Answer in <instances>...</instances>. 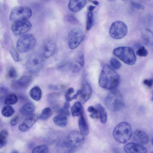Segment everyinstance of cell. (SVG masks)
<instances>
[{
	"label": "cell",
	"mask_w": 153,
	"mask_h": 153,
	"mask_svg": "<svg viewBox=\"0 0 153 153\" xmlns=\"http://www.w3.org/2000/svg\"><path fill=\"white\" fill-rule=\"evenodd\" d=\"M120 81V76L115 70L107 64L104 65L99 79L100 86L105 89H113L118 86Z\"/></svg>",
	"instance_id": "cell-1"
},
{
	"label": "cell",
	"mask_w": 153,
	"mask_h": 153,
	"mask_svg": "<svg viewBox=\"0 0 153 153\" xmlns=\"http://www.w3.org/2000/svg\"><path fill=\"white\" fill-rule=\"evenodd\" d=\"M113 135L114 139L118 143H126L130 140L132 135L130 125L126 122L119 123L114 128Z\"/></svg>",
	"instance_id": "cell-2"
},
{
	"label": "cell",
	"mask_w": 153,
	"mask_h": 153,
	"mask_svg": "<svg viewBox=\"0 0 153 153\" xmlns=\"http://www.w3.org/2000/svg\"><path fill=\"white\" fill-rule=\"evenodd\" d=\"M113 53L116 57L128 65H133L136 62V57L133 49L128 46L116 48L113 51Z\"/></svg>",
	"instance_id": "cell-3"
},
{
	"label": "cell",
	"mask_w": 153,
	"mask_h": 153,
	"mask_svg": "<svg viewBox=\"0 0 153 153\" xmlns=\"http://www.w3.org/2000/svg\"><path fill=\"white\" fill-rule=\"evenodd\" d=\"M104 103L108 109L112 112L118 111L124 106L121 95L117 91H113L109 94L105 99Z\"/></svg>",
	"instance_id": "cell-4"
},
{
	"label": "cell",
	"mask_w": 153,
	"mask_h": 153,
	"mask_svg": "<svg viewBox=\"0 0 153 153\" xmlns=\"http://www.w3.org/2000/svg\"><path fill=\"white\" fill-rule=\"evenodd\" d=\"M45 58L42 54L38 52L32 53L26 62V67L28 71L32 74L39 72L45 64Z\"/></svg>",
	"instance_id": "cell-5"
},
{
	"label": "cell",
	"mask_w": 153,
	"mask_h": 153,
	"mask_svg": "<svg viewBox=\"0 0 153 153\" xmlns=\"http://www.w3.org/2000/svg\"><path fill=\"white\" fill-rule=\"evenodd\" d=\"M36 39L34 36L31 34H25L21 36L18 40L16 47L21 53L28 52L35 46Z\"/></svg>",
	"instance_id": "cell-6"
},
{
	"label": "cell",
	"mask_w": 153,
	"mask_h": 153,
	"mask_svg": "<svg viewBox=\"0 0 153 153\" xmlns=\"http://www.w3.org/2000/svg\"><path fill=\"white\" fill-rule=\"evenodd\" d=\"M32 14L31 9L25 6H19L14 8L11 11L9 19L14 22L21 20H27Z\"/></svg>",
	"instance_id": "cell-7"
},
{
	"label": "cell",
	"mask_w": 153,
	"mask_h": 153,
	"mask_svg": "<svg viewBox=\"0 0 153 153\" xmlns=\"http://www.w3.org/2000/svg\"><path fill=\"white\" fill-rule=\"evenodd\" d=\"M128 31V27L123 22L117 21L113 22L109 29L111 36L114 39H119L124 37Z\"/></svg>",
	"instance_id": "cell-8"
},
{
	"label": "cell",
	"mask_w": 153,
	"mask_h": 153,
	"mask_svg": "<svg viewBox=\"0 0 153 153\" xmlns=\"http://www.w3.org/2000/svg\"><path fill=\"white\" fill-rule=\"evenodd\" d=\"M84 34L82 30L76 27L72 29L68 33V43L69 48L74 50L77 48L83 41Z\"/></svg>",
	"instance_id": "cell-9"
},
{
	"label": "cell",
	"mask_w": 153,
	"mask_h": 153,
	"mask_svg": "<svg viewBox=\"0 0 153 153\" xmlns=\"http://www.w3.org/2000/svg\"><path fill=\"white\" fill-rule=\"evenodd\" d=\"M85 140L84 135L80 132L73 131L68 134L66 141L71 148H74L81 146Z\"/></svg>",
	"instance_id": "cell-10"
},
{
	"label": "cell",
	"mask_w": 153,
	"mask_h": 153,
	"mask_svg": "<svg viewBox=\"0 0 153 153\" xmlns=\"http://www.w3.org/2000/svg\"><path fill=\"white\" fill-rule=\"evenodd\" d=\"M32 27L31 23L28 20H23L14 22L11 26L13 33L15 36H22L29 31Z\"/></svg>",
	"instance_id": "cell-11"
},
{
	"label": "cell",
	"mask_w": 153,
	"mask_h": 153,
	"mask_svg": "<svg viewBox=\"0 0 153 153\" xmlns=\"http://www.w3.org/2000/svg\"><path fill=\"white\" fill-rule=\"evenodd\" d=\"M32 80V77L30 76H23L18 80L12 82V88L16 90L25 88L30 84Z\"/></svg>",
	"instance_id": "cell-12"
},
{
	"label": "cell",
	"mask_w": 153,
	"mask_h": 153,
	"mask_svg": "<svg viewBox=\"0 0 153 153\" xmlns=\"http://www.w3.org/2000/svg\"><path fill=\"white\" fill-rule=\"evenodd\" d=\"M38 116L36 114H32L28 116L19 126V129L22 132L29 130L36 122Z\"/></svg>",
	"instance_id": "cell-13"
},
{
	"label": "cell",
	"mask_w": 153,
	"mask_h": 153,
	"mask_svg": "<svg viewBox=\"0 0 153 153\" xmlns=\"http://www.w3.org/2000/svg\"><path fill=\"white\" fill-rule=\"evenodd\" d=\"M124 149L126 153H146V148L141 144L131 142L126 144Z\"/></svg>",
	"instance_id": "cell-14"
},
{
	"label": "cell",
	"mask_w": 153,
	"mask_h": 153,
	"mask_svg": "<svg viewBox=\"0 0 153 153\" xmlns=\"http://www.w3.org/2000/svg\"><path fill=\"white\" fill-rule=\"evenodd\" d=\"M132 136L133 140L140 144H146L149 142V138L148 135L142 130H136L133 133Z\"/></svg>",
	"instance_id": "cell-15"
},
{
	"label": "cell",
	"mask_w": 153,
	"mask_h": 153,
	"mask_svg": "<svg viewBox=\"0 0 153 153\" xmlns=\"http://www.w3.org/2000/svg\"><path fill=\"white\" fill-rule=\"evenodd\" d=\"M55 50L54 43L51 40H48L44 45L42 54L45 58L50 57L53 55Z\"/></svg>",
	"instance_id": "cell-16"
},
{
	"label": "cell",
	"mask_w": 153,
	"mask_h": 153,
	"mask_svg": "<svg viewBox=\"0 0 153 153\" xmlns=\"http://www.w3.org/2000/svg\"><path fill=\"white\" fill-rule=\"evenodd\" d=\"M81 90V101L82 104H84L90 98L92 94V90L88 83L84 81L82 83Z\"/></svg>",
	"instance_id": "cell-17"
},
{
	"label": "cell",
	"mask_w": 153,
	"mask_h": 153,
	"mask_svg": "<svg viewBox=\"0 0 153 153\" xmlns=\"http://www.w3.org/2000/svg\"><path fill=\"white\" fill-rule=\"evenodd\" d=\"M86 3L87 1L85 0H71L68 4V8L73 12H78L85 6Z\"/></svg>",
	"instance_id": "cell-18"
},
{
	"label": "cell",
	"mask_w": 153,
	"mask_h": 153,
	"mask_svg": "<svg viewBox=\"0 0 153 153\" xmlns=\"http://www.w3.org/2000/svg\"><path fill=\"white\" fill-rule=\"evenodd\" d=\"M141 37L144 43L148 46L153 45V32L147 28L143 29L141 32Z\"/></svg>",
	"instance_id": "cell-19"
},
{
	"label": "cell",
	"mask_w": 153,
	"mask_h": 153,
	"mask_svg": "<svg viewBox=\"0 0 153 153\" xmlns=\"http://www.w3.org/2000/svg\"><path fill=\"white\" fill-rule=\"evenodd\" d=\"M79 125L81 133L84 136L87 135L89 133V130L83 111L80 115Z\"/></svg>",
	"instance_id": "cell-20"
},
{
	"label": "cell",
	"mask_w": 153,
	"mask_h": 153,
	"mask_svg": "<svg viewBox=\"0 0 153 153\" xmlns=\"http://www.w3.org/2000/svg\"><path fill=\"white\" fill-rule=\"evenodd\" d=\"M35 107L34 104L31 102H27L22 106L20 108L19 111L22 114L29 116L34 111Z\"/></svg>",
	"instance_id": "cell-21"
},
{
	"label": "cell",
	"mask_w": 153,
	"mask_h": 153,
	"mask_svg": "<svg viewBox=\"0 0 153 153\" xmlns=\"http://www.w3.org/2000/svg\"><path fill=\"white\" fill-rule=\"evenodd\" d=\"M56 125L60 127H65L68 123V119L66 116L59 114L55 117L53 119Z\"/></svg>",
	"instance_id": "cell-22"
},
{
	"label": "cell",
	"mask_w": 153,
	"mask_h": 153,
	"mask_svg": "<svg viewBox=\"0 0 153 153\" xmlns=\"http://www.w3.org/2000/svg\"><path fill=\"white\" fill-rule=\"evenodd\" d=\"M96 108L98 111L99 117L101 123L103 124H105L107 118V113L105 109L100 104L97 105Z\"/></svg>",
	"instance_id": "cell-23"
},
{
	"label": "cell",
	"mask_w": 153,
	"mask_h": 153,
	"mask_svg": "<svg viewBox=\"0 0 153 153\" xmlns=\"http://www.w3.org/2000/svg\"><path fill=\"white\" fill-rule=\"evenodd\" d=\"M30 95L33 100L35 101L39 100L42 96V92L40 88L38 86L34 87L30 90Z\"/></svg>",
	"instance_id": "cell-24"
},
{
	"label": "cell",
	"mask_w": 153,
	"mask_h": 153,
	"mask_svg": "<svg viewBox=\"0 0 153 153\" xmlns=\"http://www.w3.org/2000/svg\"><path fill=\"white\" fill-rule=\"evenodd\" d=\"M17 96L14 94H10L6 95L4 97V103L7 105H13L18 101Z\"/></svg>",
	"instance_id": "cell-25"
},
{
	"label": "cell",
	"mask_w": 153,
	"mask_h": 153,
	"mask_svg": "<svg viewBox=\"0 0 153 153\" xmlns=\"http://www.w3.org/2000/svg\"><path fill=\"white\" fill-rule=\"evenodd\" d=\"M71 114L73 117L78 116L80 115L82 112V107L81 103L77 102L72 106L71 109Z\"/></svg>",
	"instance_id": "cell-26"
},
{
	"label": "cell",
	"mask_w": 153,
	"mask_h": 153,
	"mask_svg": "<svg viewBox=\"0 0 153 153\" xmlns=\"http://www.w3.org/2000/svg\"><path fill=\"white\" fill-rule=\"evenodd\" d=\"M52 112L50 108L48 107L43 109L39 118L43 120H45L49 118L52 115Z\"/></svg>",
	"instance_id": "cell-27"
},
{
	"label": "cell",
	"mask_w": 153,
	"mask_h": 153,
	"mask_svg": "<svg viewBox=\"0 0 153 153\" xmlns=\"http://www.w3.org/2000/svg\"><path fill=\"white\" fill-rule=\"evenodd\" d=\"M15 110L11 106L7 105L2 108L1 113L3 116L6 117H9L12 116L14 113Z\"/></svg>",
	"instance_id": "cell-28"
},
{
	"label": "cell",
	"mask_w": 153,
	"mask_h": 153,
	"mask_svg": "<svg viewBox=\"0 0 153 153\" xmlns=\"http://www.w3.org/2000/svg\"><path fill=\"white\" fill-rule=\"evenodd\" d=\"M32 153H49V150L46 145H39L33 149Z\"/></svg>",
	"instance_id": "cell-29"
},
{
	"label": "cell",
	"mask_w": 153,
	"mask_h": 153,
	"mask_svg": "<svg viewBox=\"0 0 153 153\" xmlns=\"http://www.w3.org/2000/svg\"><path fill=\"white\" fill-rule=\"evenodd\" d=\"M71 149L66 141L61 143L58 146V151L60 153H68Z\"/></svg>",
	"instance_id": "cell-30"
},
{
	"label": "cell",
	"mask_w": 153,
	"mask_h": 153,
	"mask_svg": "<svg viewBox=\"0 0 153 153\" xmlns=\"http://www.w3.org/2000/svg\"><path fill=\"white\" fill-rule=\"evenodd\" d=\"M7 132L3 130L1 132L0 134V148H1L7 143V139L8 136Z\"/></svg>",
	"instance_id": "cell-31"
},
{
	"label": "cell",
	"mask_w": 153,
	"mask_h": 153,
	"mask_svg": "<svg viewBox=\"0 0 153 153\" xmlns=\"http://www.w3.org/2000/svg\"><path fill=\"white\" fill-rule=\"evenodd\" d=\"M93 21V15L92 12H89L87 14L86 20V28L87 30L91 28Z\"/></svg>",
	"instance_id": "cell-32"
},
{
	"label": "cell",
	"mask_w": 153,
	"mask_h": 153,
	"mask_svg": "<svg viewBox=\"0 0 153 153\" xmlns=\"http://www.w3.org/2000/svg\"><path fill=\"white\" fill-rule=\"evenodd\" d=\"M110 63L112 67L115 69L120 68L121 66L120 62L117 59L114 57L111 58L110 60Z\"/></svg>",
	"instance_id": "cell-33"
},
{
	"label": "cell",
	"mask_w": 153,
	"mask_h": 153,
	"mask_svg": "<svg viewBox=\"0 0 153 153\" xmlns=\"http://www.w3.org/2000/svg\"><path fill=\"white\" fill-rule=\"evenodd\" d=\"M136 54L140 57H145L148 54V51L144 46H140L136 51Z\"/></svg>",
	"instance_id": "cell-34"
},
{
	"label": "cell",
	"mask_w": 153,
	"mask_h": 153,
	"mask_svg": "<svg viewBox=\"0 0 153 153\" xmlns=\"http://www.w3.org/2000/svg\"><path fill=\"white\" fill-rule=\"evenodd\" d=\"M10 53L13 59L16 62L19 61L18 54L16 50L13 47H12L10 49Z\"/></svg>",
	"instance_id": "cell-35"
},
{
	"label": "cell",
	"mask_w": 153,
	"mask_h": 153,
	"mask_svg": "<svg viewBox=\"0 0 153 153\" xmlns=\"http://www.w3.org/2000/svg\"><path fill=\"white\" fill-rule=\"evenodd\" d=\"M65 19L67 22L72 24H76L78 21L76 18L72 15H68L65 17Z\"/></svg>",
	"instance_id": "cell-36"
},
{
	"label": "cell",
	"mask_w": 153,
	"mask_h": 153,
	"mask_svg": "<svg viewBox=\"0 0 153 153\" xmlns=\"http://www.w3.org/2000/svg\"><path fill=\"white\" fill-rule=\"evenodd\" d=\"M17 73L15 69L13 67L10 68L8 72V76L10 78H14L17 77Z\"/></svg>",
	"instance_id": "cell-37"
},
{
	"label": "cell",
	"mask_w": 153,
	"mask_h": 153,
	"mask_svg": "<svg viewBox=\"0 0 153 153\" xmlns=\"http://www.w3.org/2000/svg\"><path fill=\"white\" fill-rule=\"evenodd\" d=\"M77 62L82 66L84 65V56L83 53L79 54L76 58Z\"/></svg>",
	"instance_id": "cell-38"
},
{
	"label": "cell",
	"mask_w": 153,
	"mask_h": 153,
	"mask_svg": "<svg viewBox=\"0 0 153 153\" xmlns=\"http://www.w3.org/2000/svg\"><path fill=\"white\" fill-rule=\"evenodd\" d=\"M131 3L132 6L134 8L139 9H144V6L139 3L133 1H131Z\"/></svg>",
	"instance_id": "cell-39"
},
{
	"label": "cell",
	"mask_w": 153,
	"mask_h": 153,
	"mask_svg": "<svg viewBox=\"0 0 153 153\" xmlns=\"http://www.w3.org/2000/svg\"><path fill=\"white\" fill-rule=\"evenodd\" d=\"M60 114L68 116L70 115V112L68 110L65 109L63 108L60 109L59 111Z\"/></svg>",
	"instance_id": "cell-40"
},
{
	"label": "cell",
	"mask_w": 153,
	"mask_h": 153,
	"mask_svg": "<svg viewBox=\"0 0 153 153\" xmlns=\"http://www.w3.org/2000/svg\"><path fill=\"white\" fill-rule=\"evenodd\" d=\"M19 120V117L18 116H15L10 120V124L11 125L13 126L16 125L18 123Z\"/></svg>",
	"instance_id": "cell-41"
},
{
	"label": "cell",
	"mask_w": 153,
	"mask_h": 153,
	"mask_svg": "<svg viewBox=\"0 0 153 153\" xmlns=\"http://www.w3.org/2000/svg\"><path fill=\"white\" fill-rule=\"evenodd\" d=\"M143 83L145 85L148 86H152L153 84V80L152 79H145L144 80Z\"/></svg>",
	"instance_id": "cell-42"
},
{
	"label": "cell",
	"mask_w": 153,
	"mask_h": 153,
	"mask_svg": "<svg viewBox=\"0 0 153 153\" xmlns=\"http://www.w3.org/2000/svg\"><path fill=\"white\" fill-rule=\"evenodd\" d=\"M74 93V90L72 88H69L67 91L65 96H70V95Z\"/></svg>",
	"instance_id": "cell-43"
},
{
	"label": "cell",
	"mask_w": 153,
	"mask_h": 153,
	"mask_svg": "<svg viewBox=\"0 0 153 153\" xmlns=\"http://www.w3.org/2000/svg\"><path fill=\"white\" fill-rule=\"evenodd\" d=\"M81 90H78L77 91L76 93L72 97V100H73L76 99L77 98L78 95L81 94Z\"/></svg>",
	"instance_id": "cell-44"
},
{
	"label": "cell",
	"mask_w": 153,
	"mask_h": 153,
	"mask_svg": "<svg viewBox=\"0 0 153 153\" xmlns=\"http://www.w3.org/2000/svg\"><path fill=\"white\" fill-rule=\"evenodd\" d=\"M70 106V102H69L67 101L64 104L63 108L65 109L68 110Z\"/></svg>",
	"instance_id": "cell-45"
},
{
	"label": "cell",
	"mask_w": 153,
	"mask_h": 153,
	"mask_svg": "<svg viewBox=\"0 0 153 153\" xmlns=\"http://www.w3.org/2000/svg\"><path fill=\"white\" fill-rule=\"evenodd\" d=\"M96 109V108H95L93 106H89L87 109L88 111L91 113L94 112Z\"/></svg>",
	"instance_id": "cell-46"
},
{
	"label": "cell",
	"mask_w": 153,
	"mask_h": 153,
	"mask_svg": "<svg viewBox=\"0 0 153 153\" xmlns=\"http://www.w3.org/2000/svg\"><path fill=\"white\" fill-rule=\"evenodd\" d=\"M95 7L92 5L89 6L88 7V10L89 12H92L95 9Z\"/></svg>",
	"instance_id": "cell-47"
},
{
	"label": "cell",
	"mask_w": 153,
	"mask_h": 153,
	"mask_svg": "<svg viewBox=\"0 0 153 153\" xmlns=\"http://www.w3.org/2000/svg\"><path fill=\"white\" fill-rule=\"evenodd\" d=\"M91 1L93 3V4L95 5H98L99 4V2L97 1L92 0Z\"/></svg>",
	"instance_id": "cell-48"
},
{
	"label": "cell",
	"mask_w": 153,
	"mask_h": 153,
	"mask_svg": "<svg viewBox=\"0 0 153 153\" xmlns=\"http://www.w3.org/2000/svg\"><path fill=\"white\" fill-rule=\"evenodd\" d=\"M10 153H19V152L16 150H13Z\"/></svg>",
	"instance_id": "cell-49"
},
{
	"label": "cell",
	"mask_w": 153,
	"mask_h": 153,
	"mask_svg": "<svg viewBox=\"0 0 153 153\" xmlns=\"http://www.w3.org/2000/svg\"><path fill=\"white\" fill-rule=\"evenodd\" d=\"M152 100L153 101V96L152 98Z\"/></svg>",
	"instance_id": "cell-50"
},
{
	"label": "cell",
	"mask_w": 153,
	"mask_h": 153,
	"mask_svg": "<svg viewBox=\"0 0 153 153\" xmlns=\"http://www.w3.org/2000/svg\"><path fill=\"white\" fill-rule=\"evenodd\" d=\"M152 144H153V138L152 140Z\"/></svg>",
	"instance_id": "cell-51"
},
{
	"label": "cell",
	"mask_w": 153,
	"mask_h": 153,
	"mask_svg": "<svg viewBox=\"0 0 153 153\" xmlns=\"http://www.w3.org/2000/svg\"><path fill=\"white\" fill-rule=\"evenodd\" d=\"M153 153V152H151V153Z\"/></svg>",
	"instance_id": "cell-52"
},
{
	"label": "cell",
	"mask_w": 153,
	"mask_h": 153,
	"mask_svg": "<svg viewBox=\"0 0 153 153\" xmlns=\"http://www.w3.org/2000/svg\"></svg>",
	"instance_id": "cell-53"
}]
</instances>
